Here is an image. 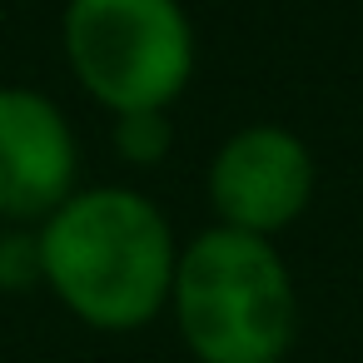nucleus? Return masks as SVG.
Segmentation results:
<instances>
[{
  "mask_svg": "<svg viewBox=\"0 0 363 363\" xmlns=\"http://www.w3.org/2000/svg\"><path fill=\"white\" fill-rule=\"evenodd\" d=\"M169 219L135 189H75L40 229V269L55 298L90 328H140L174 289Z\"/></svg>",
  "mask_w": 363,
  "mask_h": 363,
  "instance_id": "f257e3e1",
  "label": "nucleus"
},
{
  "mask_svg": "<svg viewBox=\"0 0 363 363\" xmlns=\"http://www.w3.org/2000/svg\"><path fill=\"white\" fill-rule=\"evenodd\" d=\"M174 318L199 363H279L298 333V298L279 249L244 229L199 234L174 264Z\"/></svg>",
  "mask_w": 363,
  "mask_h": 363,
  "instance_id": "f03ea898",
  "label": "nucleus"
},
{
  "mask_svg": "<svg viewBox=\"0 0 363 363\" xmlns=\"http://www.w3.org/2000/svg\"><path fill=\"white\" fill-rule=\"evenodd\" d=\"M60 35L80 85L115 115L164 110L194 75V30L179 0H70Z\"/></svg>",
  "mask_w": 363,
  "mask_h": 363,
  "instance_id": "7ed1b4c3",
  "label": "nucleus"
},
{
  "mask_svg": "<svg viewBox=\"0 0 363 363\" xmlns=\"http://www.w3.org/2000/svg\"><path fill=\"white\" fill-rule=\"evenodd\" d=\"M209 199L224 229L269 239L313 199V155L284 125H249L229 135L209 164Z\"/></svg>",
  "mask_w": 363,
  "mask_h": 363,
  "instance_id": "20e7f679",
  "label": "nucleus"
},
{
  "mask_svg": "<svg viewBox=\"0 0 363 363\" xmlns=\"http://www.w3.org/2000/svg\"><path fill=\"white\" fill-rule=\"evenodd\" d=\"M75 135L70 120L40 90H0V219H50L75 194Z\"/></svg>",
  "mask_w": 363,
  "mask_h": 363,
  "instance_id": "39448f33",
  "label": "nucleus"
},
{
  "mask_svg": "<svg viewBox=\"0 0 363 363\" xmlns=\"http://www.w3.org/2000/svg\"><path fill=\"white\" fill-rule=\"evenodd\" d=\"M169 115L164 110H130V115H115V150L130 160V164H160L169 155Z\"/></svg>",
  "mask_w": 363,
  "mask_h": 363,
  "instance_id": "423d86ee",
  "label": "nucleus"
},
{
  "mask_svg": "<svg viewBox=\"0 0 363 363\" xmlns=\"http://www.w3.org/2000/svg\"><path fill=\"white\" fill-rule=\"evenodd\" d=\"M40 279H45V269H40V234L6 229L0 234V289H30Z\"/></svg>",
  "mask_w": 363,
  "mask_h": 363,
  "instance_id": "0eeeda50",
  "label": "nucleus"
}]
</instances>
